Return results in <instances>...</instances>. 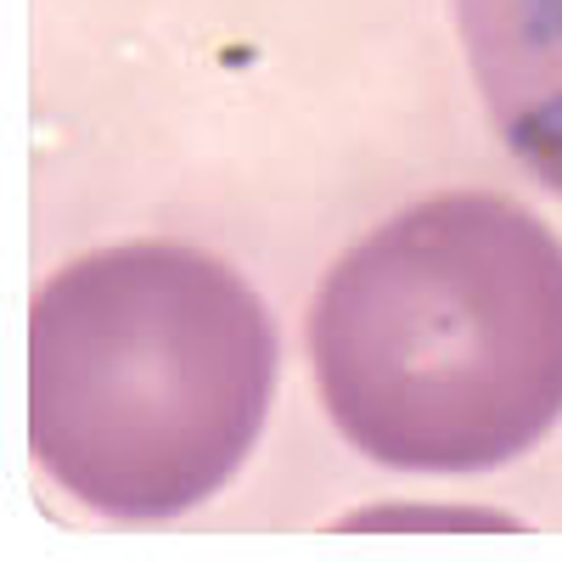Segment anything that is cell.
Here are the masks:
<instances>
[{"label": "cell", "instance_id": "1", "mask_svg": "<svg viewBox=\"0 0 562 562\" xmlns=\"http://www.w3.org/2000/svg\"><path fill=\"white\" fill-rule=\"evenodd\" d=\"M338 434L405 473H484L562 416V243L495 192L428 198L360 237L310 304Z\"/></svg>", "mask_w": 562, "mask_h": 562}, {"label": "cell", "instance_id": "2", "mask_svg": "<svg viewBox=\"0 0 562 562\" xmlns=\"http://www.w3.org/2000/svg\"><path fill=\"white\" fill-rule=\"evenodd\" d=\"M276 321L186 243L74 259L29 315V445L74 501L119 524L203 506L259 445Z\"/></svg>", "mask_w": 562, "mask_h": 562}, {"label": "cell", "instance_id": "3", "mask_svg": "<svg viewBox=\"0 0 562 562\" xmlns=\"http://www.w3.org/2000/svg\"><path fill=\"white\" fill-rule=\"evenodd\" d=\"M456 23L506 153L562 198V0H456Z\"/></svg>", "mask_w": 562, "mask_h": 562}]
</instances>
